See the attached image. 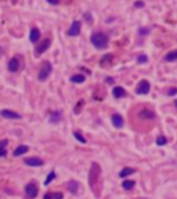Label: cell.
Listing matches in <instances>:
<instances>
[{"label":"cell","mask_w":177,"mask_h":199,"mask_svg":"<svg viewBox=\"0 0 177 199\" xmlns=\"http://www.w3.org/2000/svg\"><path fill=\"white\" fill-rule=\"evenodd\" d=\"M100 176H101V167L96 162L91 163L89 170V185L96 196H100Z\"/></svg>","instance_id":"6da1fadb"},{"label":"cell","mask_w":177,"mask_h":199,"mask_svg":"<svg viewBox=\"0 0 177 199\" xmlns=\"http://www.w3.org/2000/svg\"><path fill=\"white\" fill-rule=\"evenodd\" d=\"M91 44L98 50H104L108 47V36L102 32H96L91 35Z\"/></svg>","instance_id":"7a4b0ae2"},{"label":"cell","mask_w":177,"mask_h":199,"mask_svg":"<svg viewBox=\"0 0 177 199\" xmlns=\"http://www.w3.org/2000/svg\"><path fill=\"white\" fill-rule=\"evenodd\" d=\"M51 72H53V65L49 61H46V62H43V65L40 68L37 78H39L40 82H44V80L49 79V76L51 75Z\"/></svg>","instance_id":"3957f363"},{"label":"cell","mask_w":177,"mask_h":199,"mask_svg":"<svg viewBox=\"0 0 177 199\" xmlns=\"http://www.w3.org/2000/svg\"><path fill=\"white\" fill-rule=\"evenodd\" d=\"M149 89H151V84H149L148 80H140L137 87H136V93H137V94H141V95L148 94Z\"/></svg>","instance_id":"277c9868"},{"label":"cell","mask_w":177,"mask_h":199,"mask_svg":"<svg viewBox=\"0 0 177 199\" xmlns=\"http://www.w3.org/2000/svg\"><path fill=\"white\" fill-rule=\"evenodd\" d=\"M39 194V188L35 183H29L25 187V195L28 196V199H35Z\"/></svg>","instance_id":"5b68a950"},{"label":"cell","mask_w":177,"mask_h":199,"mask_svg":"<svg viewBox=\"0 0 177 199\" xmlns=\"http://www.w3.org/2000/svg\"><path fill=\"white\" fill-rule=\"evenodd\" d=\"M0 116L1 118H6V119H21V115L11 109H1L0 111Z\"/></svg>","instance_id":"8992f818"},{"label":"cell","mask_w":177,"mask_h":199,"mask_svg":"<svg viewBox=\"0 0 177 199\" xmlns=\"http://www.w3.org/2000/svg\"><path fill=\"white\" fill-rule=\"evenodd\" d=\"M24 163L28 165V166H32V167H39V166H43V165H44L43 159H40V158H35V156L24 159Z\"/></svg>","instance_id":"52a82bcc"},{"label":"cell","mask_w":177,"mask_h":199,"mask_svg":"<svg viewBox=\"0 0 177 199\" xmlns=\"http://www.w3.org/2000/svg\"><path fill=\"white\" fill-rule=\"evenodd\" d=\"M80 25H82V24H80L79 21H73L72 22V25H71V28L68 29V35L69 36H78V35H79L80 33Z\"/></svg>","instance_id":"ba28073f"},{"label":"cell","mask_w":177,"mask_h":199,"mask_svg":"<svg viewBox=\"0 0 177 199\" xmlns=\"http://www.w3.org/2000/svg\"><path fill=\"white\" fill-rule=\"evenodd\" d=\"M50 43H51L50 39H44L42 43L37 44V46H36V50H35V51H36V54H37V55H39V54H43L44 51H46L47 48L50 47Z\"/></svg>","instance_id":"9c48e42d"},{"label":"cell","mask_w":177,"mask_h":199,"mask_svg":"<svg viewBox=\"0 0 177 199\" xmlns=\"http://www.w3.org/2000/svg\"><path fill=\"white\" fill-rule=\"evenodd\" d=\"M66 188H68V191L71 192V194H78V191H79V188H80V184L78 183L76 180H71L68 183V185H66Z\"/></svg>","instance_id":"30bf717a"},{"label":"cell","mask_w":177,"mask_h":199,"mask_svg":"<svg viewBox=\"0 0 177 199\" xmlns=\"http://www.w3.org/2000/svg\"><path fill=\"white\" fill-rule=\"evenodd\" d=\"M19 69V61H18V58L17 57H13L8 61V71L10 72H17Z\"/></svg>","instance_id":"8fae6325"},{"label":"cell","mask_w":177,"mask_h":199,"mask_svg":"<svg viewBox=\"0 0 177 199\" xmlns=\"http://www.w3.org/2000/svg\"><path fill=\"white\" fill-rule=\"evenodd\" d=\"M112 124H114L116 129L123 127V118H122V115H119V113H114V115H112Z\"/></svg>","instance_id":"7c38bea8"},{"label":"cell","mask_w":177,"mask_h":199,"mask_svg":"<svg viewBox=\"0 0 177 199\" xmlns=\"http://www.w3.org/2000/svg\"><path fill=\"white\" fill-rule=\"evenodd\" d=\"M112 95H114L115 98H122V97L126 95V90H125L123 87H120V86H116V87L112 89Z\"/></svg>","instance_id":"4fadbf2b"},{"label":"cell","mask_w":177,"mask_h":199,"mask_svg":"<svg viewBox=\"0 0 177 199\" xmlns=\"http://www.w3.org/2000/svg\"><path fill=\"white\" fill-rule=\"evenodd\" d=\"M29 39H31V42H32V43H36V42H39V39H40V31H39V29H37V28H32V29H31Z\"/></svg>","instance_id":"5bb4252c"},{"label":"cell","mask_w":177,"mask_h":199,"mask_svg":"<svg viewBox=\"0 0 177 199\" xmlns=\"http://www.w3.org/2000/svg\"><path fill=\"white\" fill-rule=\"evenodd\" d=\"M61 119H62L61 111H53V112L50 113V118H49V120H50L51 123H58Z\"/></svg>","instance_id":"9a60e30c"},{"label":"cell","mask_w":177,"mask_h":199,"mask_svg":"<svg viewBox=\"0 0 177 199\" xmlns=\"http://www.w3.org/2000/svg\"><path fill=\"white\" fill-rule=\"evenodd\" d=\"M28 151H29V148L26 145H19V147H17V148L14 149V156L15 158H17V156H21V155H24V154H26Z\"/></svg>","instance_id":"2e32d148"},{"label":"cell","mask_w":177,"mask_h":199,"mask_svg":"<svg viewBox=\"0 0 177 199\" xmlns=\"http://www.w3.org/2000/svg\"><path fill=\"white\" fill-rule=\"evenodd\" d=\"M43 199H64V195L61 192H47Z\"/></svg>","instance_id":"e0dca14e"},{"label":"cell","mask_w":177,"mask_h":199,"mask_svg":"<svg viewBox=\"0 0 177 199\" xmlns=\"http://www.w3.org/2000/svg\"><path fill=\"white\" fill-rule=\"evenodd\" d=\"M140 118H144V119H155V113L148 109H143L140 112Z\"/></svg>","instance_id":"ac0fdd59"},{"label":"cell","mask_w":177,"mask_h":199,"mask_svg":"<svg viewBox=\"0 0 177 199\" xmlns=\"http://www.w3.org/2000/svg\"><path fill=\"white\" fill-rule=\"evenodd\" d=\"M7 144H8L7 140H1L0 141V158L7 155Z\"/></svg>","instance_id":"d6986e66"},{"label":"cell","mask_w":177,"mask_h":199,"mask_svg":"<svg viewBox=\"0 0 177 199\" xmlns=\"http://www.w3.org/2000/svg\"><path fill=\"white\" fill-rule=\"evenodd\" d=\"M134 171H136V169H131V167H125V169H122V170H120L119 177L120 178H125V177H127V176L133 174Z\"/></svg>","instance_id":"ffe728a7"},{"label":"cell","mask_w":177,"mask_h":199,"mask_svg":"<svg viewBox=\"0 0 177 199\" xmlns=\"http://www.w3.org/2000/svg\"><path fill=\"white\" fill-rule=\"evenodd\" d=\"M134 185H136V183L133 180H125L122 183V188H125L126 191H130V189L134 188Z\"/></svg>","instance_id":"44dd1931"},{"label":"cell","mask_w":177,"mask_h":199,"mask_svg":"<svg viewBox=\"0 0 177 199\" xmlns=\"http://www.w3.org/2000/svg\"><path fill=\"white\" fill-rule=\"evenodd\" d=\"M84 80H86V78H84L83 75H72L71 76V82H72V83H83Z\"/></svg>","instance_id":"7402d4cb"},{"label":"cell","mask_w":177,"mask_h":199,"mask_svg":"<svg viewBox=\"0 0 177 199\" xmlns=\"http://www.w3.org/2000/svg\"><path fill=\"white\" fill-rule=\"evenodd\" d=\"M112 60H114V55H112V54H105L104 57L101 58V61H100V64H101L102 66H105V65H108V64L112 61Z\"/></svg>","instance_id":"603a6c76"},{"label":"cell","mask_w":177,"mask_h":199,"mask_svg":"<svg viewBox=\"0 0 177 199\" xmlns=\"http://www.w3.org/2000/svg\"><path fill=\"white\" fill-rule=\"evenodd\" d=\"M176 60H177V50L170 51L169 54H166V57H165V61H167V62L176 61Z\"/></svg>","instance_id":"cb8c5ba5"},{"label":"cell","mask_w":177,"mask_h":199,"mask_svg":"<svg viewBox=\"0 0 177 199\" xmlns=\"http://www.w3.org/2000/svg\"><path fill=\"white\" fill-rule=\"evenodd\" d=\"M73 136H75L76 140H78V141H80L82 144H84V142H86V138L82 136V133H80L79 130H75V131H73Z\"/></svg>","instance_id":"d4e9b609"},{"label":"cell","mask_w":177,"mask_h":199,"mask_svg":"<svg viewBox=\"0 0 177 199\" xmlns=\"http://www.w3.org/2000/svg\"><path fill=\"white\" fill-rule=\"evenodd\" d=\"M156 144H158L159 147H162V145H166V144H167V138L165 137V136H159V137L156 138Z\"/></svg>","instance_id":"484cf974"},{"label":"cell","mask_w":177,"mask_h":199,"mask_svg":"<svg viewBox=\"0 0 177 199\" xmlns=\"http://www.w3.org/2000/svg\"><path fill=\"white\" fill-rule=\"evenodd\" d=\"M54 178H55V171H50V173H49V176H47V178L44 180V185H49L51 181L54 180Z\"/></svg>","instance_id":"4316f807"},{"label":"cell","mask_w":177,"mask_h":199,"mask_svg":"<svg viewBox=\"0 0 177 199\" xmlns=\"http://www.w3.org/2000/svg\"><path fill=\"white\" fill-rule=\"evenodd\" d=\"M137 61L140 62V64H143V62H147V61H148V58H147V55L140 54V55H138V58H137Z\"/></svg>","instance_id":"83f0119b"},{"label":"cell","mask_w":177,"mask_h":199,"mask_svg":"<svg viewBox=\"0 0 177 199\" xmlns=\"http://www.w3.org/2000/svg\"><path fill=\"white\" fill-rule=\"evenodd\" d=\"M177 93V89L176 87H173V89H170L169 91H167V95H174Z\"/></svg>","instance_id":"f1b7e54d"},{"label":"cell","mask_w":177,"mask_h":199,"mask_svg":"<svg viewBox=\"0 0 177 199\" xmlns=\"http://www.w3.org/2000/svg\"><path fill=\"white\" fill-rule=\"evenodd\" d=\"M50 4H60V0H47Z\"/></svg>","instance_id":"f546056e"},{"label":"cell","mask_w":177,"mask_h":199,"mask_svg":"<svg viewBox=\"0 0 177 199\" xmlns=\"http://www.w3.org/2000/svg\"><path fill=\"white\" fill-rule=\"evenodd\" d=\"M107 83H114V79H112V78H108V79H107Z\"/></svg>","instance_id":"4dcf8cb0"},{"label":"cell","mask_w":177,"mask_h":199,"mask_svg":"<svg viewBox=\"0 0 177 199\" xmlns=\"http://www.w3.org/2000/svg\"><path fill=\"white\" fill-rule=\"evenodd\" d=\"M136 6H137V7H141V6H144V4L141 3V1H137V3H136Z\"/></svg>","instance_id":"1f68e13d"},{"label":"cell","mask_w":177,"mask_h":199,"mask_svg":"<svg viewBox=\"0 0 177 199\" xmlns=\"http://www.w3.org/2000/svg\"><path fill=\"white\" fill-rule=\"evenodd\" d=\"M174 104H176V107H177V100H176V101H174Z\"/></svg>","instance_id":"d6a6232c"},{"label":"cell","mask_w":177,"mask_h":199,"mask_svg":"<svg viewBox=\"0 0 177 199\" xmlns=\"http://www.w3.org/2000/svg\"><path fill=\"white\" fill-rule=\"evenodd\" d=\"M13 1H14V3H15V1H17V0H13Z\"/></svg>","instance_id":"836d02e7"}]
</instances>
